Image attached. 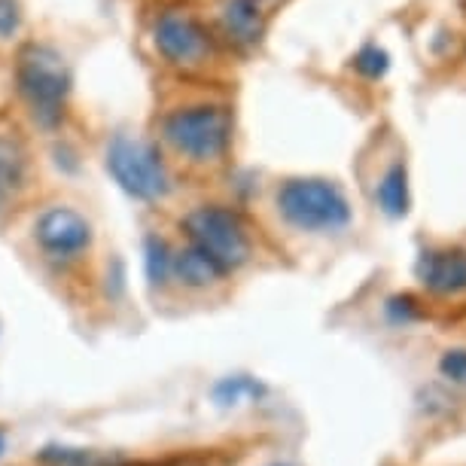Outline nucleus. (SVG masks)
Masks as SVG:
<instances>
[{
    "label": "nucleus",
    "instance_id": "nucleus-1",
    "mask_svg": "<svg viewBox=\"0 0 466 466\" xmlns=\"http://www.w3.org/2000/svg\"><path fill=\"white\" fill-rule=\"evenodd\" d=\"M15 86L28 107L34 126L56 131L67 116L70 101V67L61 52L49 43H25L15 58Z\"/></svg>",
    "mask_w": 466,
    "mask_h": 466
},
{
    "label": "nucleus",
    "instance_id": "nucleus-2",
    "mask_svg": "<svg viewBox=\"0 0 466 466\" xmlns=\"http://www.w3.org/2000/svg\"><path fill=\"white\" fill-rule=\"evenodd\" d=\"M162 140L165 147L187 165H214L232 147V113L226 104L196 101L180 104L165 113L162 119Z\"/></svg>",
    "mask_w": 466,
    "mask_h": 466
},
{
    "label": "nucleus",
    "instance_id": "nucleus-3",
    "mask_svg": "<svg viewBox=\"0 0 466 466\" xmlns=\"http://www.w3.org/2000/svg\"><path fill=\"white\" fill-rule=\"evenodd\" d=\"M278 210L299 232H339L350 223V205L332 180L293 177L278 189Z\"/></svg>",
    "mask_w": 466,
    "mask_h": 466
},
{
    "label": "nucleus",
    "instance_id": "nucleus-4",
    "mask_svg": "<svg viewBox=\"0 0 466 466\" xmlns=\"http://www.w3.org/2000/svg\"><path fill=\"white\" fill-rule=\"evenodd\" d=\"M183 232H187L189 244L205 250L226 275L241 268L253 253L244 219L232 208L223 205H198L196 210H189L183 217Z\"/></svg>",
    "mask_w": 466,
    "mask_h": 466
},
{
    "label": "nucleus",
    "instance_id": "nucleus-5",
    "mask_svg": "<svg viewBox=\"0 0 466 466\" xmlns=\"http://www.w3.org/2000/svg\"><path fill=\"white\" fill-rule=\"evenodd\" d=\"M107 171L137 201H162L174 189V177L162 153L140 137L116 135L110 140Z\"/></svg>",
    "mask_w": 466,
    "mask_h": 466
},
{
    "label": "nucleus",
    "instance_id": "nucleus-6",
    "mask_svg": "<svg viewBox=\"0 0 466 466\" xmlns=\"http://www.w3.org/2000/svg\"><path fill=\"white\" fill-rule=\"evenodd\" d=\"M153 43L171 67L198 70L214 58V37L187 10H165L153 25Z\"/></svg>",
    "mask_w": 466,
    "mask_h": 466
},
{
    "label": "nucleus",
    "instance_id": "nucleus-7",
    "mask_svg": "<svg viewBox=\"0 0 466 466\" xmlns=\"http://www.w3.org/2000/svg\"><path fill=\"white\" fill-rule=\"evenodd\" d=\"M92 223L80 210L74 208H49L46 214L37 217L34 223V241H37L40 253L56 266H70L80 262L86 253L92 250Z\"/></svg>",
    "mask_w": 466,
    "mask_h": 466
},
{
    "label": "nucleus",
    "instance_id": "nucleus-8",
    "mask_svg": "<svg viewBox=\"0 0 466 466\" xmlns=\"http://www.w3.org/2000/svg\"><path fill=\"white\" fill-rule=\"evenodd\" d=\"M415 275L436 296L466 293V250H430L418 259Z\"/></svg>",
    "mask_w": 466,
    "mask_h": 466
},
{
    "label": "nucleus",
    "instance_id": "nucleus-9",
    "mask_svg": "<svg viewBox=\"0 0 466 466\" xmlns=\"http://www.w3.org/2000/svg\"><path fill=\"white\" fill-rule=\"evenodd\" d=\"M31 183V153L13 128H0V210H6Z\"/></svg>",
    "mask_w": 466,
    "mask_h": 466
},
{
    "label": "nucleus",
    "instance_id": "nucleus-10",
    "mask_svg": "<svg viewBox=\"0 0 466 466\" xmlns=\"http://www.w3.org/2000/svg\"><path fill=\"white\" fill-rule=\"evenodd\" d=\"M219 28L232 46L253 49L266 34L262 0H226V6L219 10Z\"/></svg>",
    "mask_w": 466,
    "mask_h": 466
},
{
    "label": "nucleus",
    "instance_id": "nucleus-11",
    "mask_svg": "<svg viewBox=\"0 0 466 466\" xmlns=\"http://www.w3.org/2000/svg\"><path fill=\"white\" fill-rule=\"evenodd\" d=\"M223 278H226V271L219 268L205 250H198L196 244H187V248L174 250L171 280H177V284L189 289H208Z\"/></svg>",
    "mask_w": 466,
    "mask_h": 466
},
{
    "label": "nucleus",
    "instance_id": "nucleus-12",
    "mask_svg": "<svg viewBox=\"0 0 466 466\" xmlns=\"http://www.w3.org/2000/svg\"><path fill=\"white\" fill-rule=\"evenodd\" d=\"M378 205L387 217H402L409 210V171L402 162L393 165L378 183Z\"/></svg>",
    "mask_w": 466,
    "mask_h": 466
},
{
    "label": "nucleus",
    "instance_id": "nucleus-13",
    "mask_svg": "<svg viewBox=\"0 0 466 466\" xmlns=\"http://www.w3.org/2000/svg\"><path fill=\"white\" fill-rule=\"evenodd\" d=\"M266 397V387L250 375H228L214 387V400L219 406H241V402H257Z\"/></svg>",
    "mask_w": 466,
    "mask_h": 466
},
{
    "label": "nucleus",
    "instance_id": "nucleus-14",
    "mask_svg": "<svg viewBox=\"0 0 466 466\" xmlns=\"http://www.w3.org/2000/svg\"><path fill=\"white\" fill-rule=\"evenodd\" d=\"M171 262H174L171 244L165 238H159V235H147L144 266H147L149 287H165V284H168V280H171Z\"/></svg>",
    "mask_w": 466,
    "mask_h": 466
},
{
    "label": "nucleus",
    "instance_id": "nucleus-15",
    "mask_svg": "<svg viewBox=\"0 0 466 466\" xmlns=\"http://www.w3.org/2000/svg\"><path fill=\"white\" fill-rule=\"evenodd\" d=\"M37 457L49 466H122L119 461H107V457L89 451V448H67V445H46Z\"/></svg>",
    "mask_w": 466,
    "mask_h": 466
},
{
    "label": "nucleus",
    "instance_id": "nucleus-16",
    "mask_svg": "<svg viewBox=\"0 0 466 466\" xmlns=\"http://www.w3.org/2000/svg\"><path fill=\"white\" fill-rule=\"evenodd\" d=\"M354 67L360 70V74H366V76H372V80H375V76H381L387 70V52L378 49V46H366L354 58Z\"/></svg>",
    "mask_w": 466,
    "mask_h": 466
},
{
    "label": "nucleus",
    "instance_id": "nucleus-17",
    "mask_svg": "<svg viewBox=\"0 0 466 466\" xmlns=\"http://www.w3.org/2000/svg\"><path fill=\"white\" fill-rule=\"evenodd\" d=\"M439 369H442V375L451 378V381L466 384V350H448Z\"/></svg>",
    "mask_w": 466,
    "mask_h": 466
},
{
    "label": "nucleus",
    "instance_id": "nucleus-18",
    "mask_svg": "<svg viewBox=\"0 0 466 466\" xmlns=\"http://www.w3.org/2000/svg\"><path fill=\"white\" fill-rule=\"evenodd\" d=\"M387 314H390V320H397V323H409V320H415V318H418L415 299H409V296H397V299H390V302H387Z\"/></svg>",
    "mask_w": 466,
    "mask_h": 466
},
{
    "label": "nucleus",
    "instance_id": "nucleus-19",
    "mask_svg": "<svg viewBox=\"0 0 466 466\" xmlns=\"http://www.w3.org/2000/svg\"><path fill=\"white\" fill-rule=\"evenodd\" d=\"M19 6H15V0H0V37H10V34L19 31Z\"/></svg>",
    "mask_w": 466,
    "mask_h": 466
},
{
    "label": "nucleus",
    "instance_id": "nucleus-20",
    "mask_svg": "<svg viewBox=\"0 0 466 466\" xmlns=\"http://www.w3.org/2000/svg\"><path fill=\"white\" fill-rule=\"evenodd\" d=\"M4 451H6V436L0 433V454H4Z\"/></svg>",
    "mask_w": 466,
    "mask_h": 466
},
{
    "label": "nucleus",
    "instance_id": "nucleus-21",
    "mask_svg": "<svg viewBox=\"0 0 466 466\" xmlns=\"http://www.w3.org/2000/svg\"><path fill=\"white\" fill-rule=\"evenodd\" d=\"M278 466H280V463H278Z\"/></svg>",
    "mask_w": 466,
    "mask_h": 466
}]
</instances>
